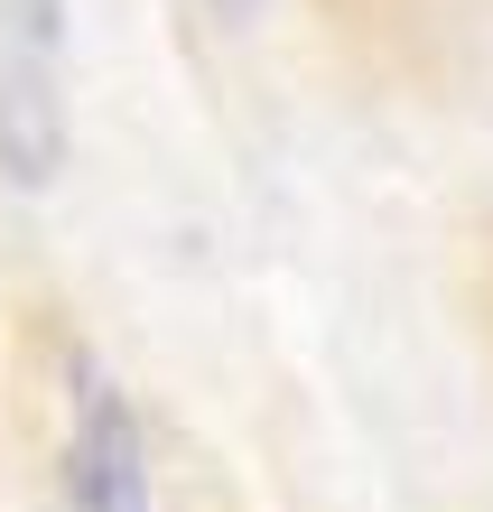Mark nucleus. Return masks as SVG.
<instances>
[{"label":"nucleus","mask_w":493,"mask_h":512,"mask_svg":"<svg viewBox=\"0 0 493 512\" xmlns=\"http://www.w3.org/2000/svg\"><path fill=\"white\" fill-rule=\"evenodd\" d=\"M66 0H10V66H0V168L10 187H47L66 168V66H56Z\"/></svg>","instance_id":"f257e3e1"},{"label":"nucleus","mask_w":493,"mask_h":512,"mask_svg":"<svg viewBox=\"0 0 493 512\" xmlns=\"http://www.w3.org/2000/svg\"><path fill=\"white\" fill-rule=\"evenodd\" d=\"M66 494H75V512H149V438H140V410L121 401L103 373L75 382Z\"/></svg>","instance_id":"f03ea898"}]
</instances>
